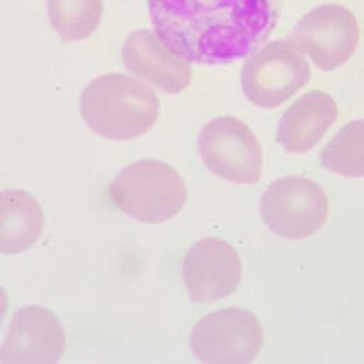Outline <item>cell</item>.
<instances>
[{"mask_svg": "<svg viewBox=\"0 0 364 364\" xmlns=\"http://www.w3.org/2000/svg\"><path fill=\"white\" fill-rule=\"evenodd\" d=\"M338 119V102L328 92H306L279 119L277 139L289 154H309Z\"/></svg>", "mask_w": 364, "mask_h": 364, "instance_id": "12", "label": "cell"}, {"mask_svg": "<svg viewBox=\"0 0 364 364\" xmlns=\"http://www.w3.org/2000/svg\"><path fill=\"white\" fill-rule=\"evenodd\" d=\"M122 56L129 73L168 95L182 92L192 83V61L170 49L156 29H136L129 34Z\"/></svg>", "mask_w": 364, "mask_h": 364, "instance_id": "11", "label": "cell"}, {"mask_svg": "<svg viewBox=\"0 0 364 364\" xmlns=\"http://www.w3.org/2000/svg\"><path fill=\"white\" fill-rule=\"evenodd\" d=\"M44 231L42 204L25 190L0 192V252L17 255L32 248Z\"/></svg>", "mask_w": 364, "mask_h": 364, "instance_id": "13", "label": "cell"}, {"mask_svg": "<svg viewBox=\"0 0 364 364\" xmlns=\"http://www.w3.org/2000/svg\"><path fill=\"white\" fill-rule=\"evenodd\" d=\"M197 360L211 364H245L262 350V326L245 309H221L204 316L190 338Z\"/></svg>", "mask_w": 364, "mask_h": 364, "instance_id": "7", "label": "cell"}, {"mask_svg": "<svg viewBox=\"0 0 364 364\" xmlns=\"http://www.w3.org/2000/svg\"><path fill=\"white\" fill-rule=\"evenodd\" d=\"M66 352L63 326L42 306L20 309L10 321L8 336L0 345V362L54 364Z\"/></svg>", "mask_w": 364, "mask_h": 364, "instance_id": "10", "label": "cell"}, {"mask_svg": "<svg viewBox=\"0 0 364 364\" xmlns=\"http://www.w3.org/2000/svg\"><path fill=\"white\" fill-rule=\"evenodd\" d=\"M262 221L282 238H309L328 219V197L318 182L309 178H279L265 190L260 202Z\"/></svg>", "mask_w": 364, "mask_h": 364, "instance_id": "5", "label": "cell"}, {"mask_svg": "<svg viewBox=\"0 0 364 364\" xmlns=\"http://www.w3.org/2000/svg\"><path fill=\"white\" fill-rule=\"evenodd\" d=\"M289 42L314 58L321 70H336L355 56L360 46V25L345 5H318L299 20Z\"/></svg>", "mask_w": 364, "mask_h": 364, "instance_id": "8", "label": "cell"}, {"mask_svg": "<svg viewBox=\"0 0 364 364\" xmlns=\"http://www.w3.org/2000/svg\"><path fill=\"white\" fill-rule=\"evenodd\" d=\"M158 37L204 66L250 56L279 20V0H149Z\"/></svg>", "mask_w": 364, "mask_h": 364, "instance_id": "1", "label": "cell"}, {"mask_svg": "<svg viewBox=\"0 0 364 364\" xmlns=\"http://www.w3.org/2000/svg\"><path fill=\"white\" fill-rule=\"evenodd\" d=\"M49 22L68 42L87 39L102 20V0H46Z\"/></svg>", "mask_w": 364, "mask_h": 364, "instance_id": "14", "label": "cell"}, {"mask_svg": "<svg viewBox=\"0 0 364 364\" xmlns=\"http://www.w3.org/2000/svg\"><path fill=\"white\" fill-rule=\"evenodd\" d=\"M114 207L144 224H163L180 214L187 202L182 175L163 161H136L109 185Z\"/></svg>", "mask_w": 364, "mask_h": 364, "instance_id": "3", "label": "cell"}, {"mask_svg": "<svg viewBox=\"0 0 364 364\" xmlns=\"http://www.w3.org/2000/svg\"><path fill=\"white\" fill-rule=\"evenodd\" d=\"M80 112L85 124L100 136L136 139L158 122L161 100L141 78L107 73L85 85Z\"/></svg>", "mask_w": 364, "mask_h": 364, "instance_id": "2", "label": "cell"}, {"mask_svg": "<svg viewBox=\"0 0 364 364\" xmlns=\"http://www.w3.org/2000/svg\"><path fill=\"white\" fill-rule=\"evenodd\" d=\"M5 314H8V291L0 287V326L5 321Z\"/></svg>", "mask_w": 364, "mask_h": 364, "instance_id": "16", "label": "cell"}, {"mask_svg": "<svg viewBox=\"0 0 364 364\" xmlns=\"http://www.w3.org/2000/svg\"><path fill=\"white\" fill-rule=\"evenodd\" d=\"M311 80V68L304 51L289 42L277 39L257 46L243 66V92L257 107H279L294 97Z\"/></svg>", "mask_w": 364, "mask_h": 364, "instance_id": "4", "label": "cell"}, {"mask_svg": "<svg viewBox=\"0 0 364 364\" xmlns=\"http://www.w3.org/2000/svg\"><path fill=\"white\" fill-rule=\"evenodd\" d=\"M321 163L345 178H364V119L348 122L321 151Z\"/></svg>", "mask_w": 364, "mask_h": 364, "instance_id": "15", "label": "cell"}, {"mask_svg": "<svg viewBox=\"0 0 364 364\" xmlns=\"http://www.w3.org/2000/svg\"><path fill=\"white\" fill-rule=\"evenodd\" d=\"M199 156L204 166L221 180L250 182L260 180L262 149L252 129L238 117H216L199 134Z\"/></svg>", "mask_w": 364, "mask_h": 364, "instance_id": "6", "label": "cell"}, {"mask_svg": "<svg viewBox=\"0 0 364 364\" xmlns=\"http://www.w3.org/2000/svg\"><path fill=\"white\" fill-rule=\"evenodd\" d=\"M240 255L221 238H204L192 245L182 262V277L197 304H211L231 296L240 287Z\"/></svg>", "mask_w": 364, "mask_h": 364, "instance_id": "9", "label": "cell"}]
</instances>
